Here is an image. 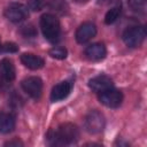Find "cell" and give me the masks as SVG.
Instances as JSON below:
<instances>
[{
  "mask_svg": "<svg viewBox=\"0 0 147 147\" xmlns=\"http://www.w3.org/2000/svg\"><path fill=\"white\" fill-rule=\"evenodd\" d=\"M88 87L92 91L100 93V92H103V91L113 87V80L110 79V77H108L106 75H100V76H96V77H93L92 79H90Z\"/></svg>",
  "mask_w": 147,
  "mask_h": 147,
  "instance_id": "obj_10",
  "label": "cell"
},
{
  "mask_svg": "<svg viewBox=\"0 0 147 147\" xmlns=\"http://www.w3.org/2000/svg\"><path fill=\"white\" fill-rule=\"evenodd\" d=\"M127 5L136 13H145L147 8L146 0H127Z\"/></svg>",
  "mask_w": 147,
  "mask_h": 147,
  "instance_id": "obj_17",
  "label": "cell"
},
{
  "mask_svg": "<svg viewBox=\"0 0 147 147\" xmlns=\"http://www.w3.org/2000/svg\"><path fill=\"white\" fill-rule=\"evenodd\" d=\"M119 15H121V3L114 6L113 8H110L107 11V14L105 16V23L106 24H113L114 22L117 21V18L119 17Z\"/></svg>",
  "mask_w": 147,
  "mask_h": 147,
  "instance_id": "obj_16",
  "label": "cell"
},
{
  "mask_svg": "<svg viewBox=\"0 0 147 147\" xmlns=\"http://www.w3.org/2000/svg\"><path fill=\"white\" fill-rule=\"evenodd\" d=\"M56 133L61 142V146L75 144L79 138V130L77 129L76 125L71 123H64L60 125L59 129L56 130Z\"/></svg>",
  "mask_w": 147,
  "mask_h": 147,
  "instance_id": "obj_3",
  "label": "cell"
},
{
  "mask_svg": "<svg viewBox=\"0 0 147 147\" xmlns=\"http://www.w3.org/2000/svg\"><path fill=\"white\" fill-rule=\"evenodd\" d=\"M22 90L32 99L38 100L42 93V80L37 76H30L22 80Z\"/></svg>",
  "mask_w": 147,
  "mask_h": 147,
  "instance_id": "obj_6",
  "label": "cell"
},
{
  "mask_svg": "<svg viewBox=\"0 0 147 147\" xmlns=\"http://www.w3.org/2000/svg\"><path fill=\"white\" fill-rule=\"evenodd\" d=\"M20 32H21V34L24 38H33L37 34L36 29L32 25H24V26H22L21 30H20Z\"/></svg>",
  "mask_w": 147,
  "mask_h": 147,
  "instance_id": "obj_20",
  "label": "cell"
},
{
  "mask_svg": "<svg viewBox=\"0 0 147 147\" xmlns=\"http://www.w3.org/2000/svg\"><path fill=\"white\" fill-rule=\"evenodd\" d=\"M71 88H72V82L71 80L68 79V80L60 82L59 84L53 86L52 92H51V100L53 102H57V101L65 99L69 95V93L71 92Z\"/></svg>",
  "mask_w": 147,
  "mask_h": 147,
  "instance_id": "obj_8",
  "label": "cell"
},
{
  "mask_svg": "<svg viewBox=\"0 0 147 147\" xmlns=\"http://www.w3.org/2000/svg\"><path fill=\"white\" fill-rule=\"evenodd\" d=\"M146 37V30L144 26H132L126 29L123 33V41L129 47H139Z\"/></svg>",
  "mask_w": 147,
  "mask_h": 147,
  "instance_id": "obj_4",
  "label": "cell"
},
{
  "mask_svg": "<svg viewBox=\"0 0 147 147\" xmlns=\"http://www.w3.org/2000/svg\"><path fill=\"white\" fill-rule=\"evenodd\" d=\"M40 29L44 34V37L51 41L55 42L59 40L61 28H60V22L56 18V16L52 14H45L40 17Z\"/></svg>",
  "mask_w": 147,
  "mask_h": 147,
  "instance_id": "obj_1",
  "label": "cell"
},
{
  "mask_svg": "<svg viewBox=\"0 0 147 147\" xmlns=\"http://www.w3.org/2000/svg\"><path fill=\"white\" fill-rule=\"evenodd\" d=\"M1 51L7 52V53H8V52H9V53H15V52L18 51V47H17L16 44H14V42H6V44L2 46Z\"/></svg>",
  "mask_w": 147,
  "mask_h": 147,
  "instance_id": "obj_21",
  "label": "cell"
},
{
  "mask_svg": "<svg viewBox=\"0 0 147 147\" xmlns=\"http://www.w3.org/2000/svg\"><path fill=\"white\" fill-rule=\"evenodd\" d=\"M5 146H23V142L20 141L18 139H15V140H10V141H7L5 144Z\"/></svg>",
  "mask_w": 147,
  "mask_h": 147,
  "instance_id": "obj_22",
  "label": "cell"
},
{
  "mask_svg": "<svg viewBox=\"0 0 147 147\" xmlns=\"http://www.w3.org/2000/svg\"><path fill=\"white\" fill-rule=\"evenodd\" d=\"M49 7L52 10H54L61 15H64L69 11V5L67 3L65 0H52L49 3Z\"/></svg>",
  "mask_w": 147,
  "mask_h": 147,
  "instance_id": "obj_15",
  "label": "cell"
},
{
  "mask_svg": "<svg viewBox=\"0 0 147 147\" xmlns=\"http://www.w3.org/2000/svg\"><path fill=\"white\" fill-rule=\"evenodd\" d=\"M0 76L7 82H11L15 79L16 70H15V65L10 59L5 57L0 61Z\"/></svg>",
  "mask_w": 147,
  "mask_h": 147,
  "instance_id": "obj_13",
  "label": "cell"
},
{
  "mask_svg": "<svg viewBox=\"0 0 147 147\" xmlns=\"http://www.w3.org/2000/svg\"><path fill=\"white\" fill-rule=\"evenodd\" d=\"M75 1H77V2H83V1H86V0H75Z\"/></svg>",
  "mask_w": 147,
  "mask_h": 147,
  "instance_id": "obj_23",
  "label": "cell"
},
{
  "mask_svg": "<svg viewBox=\"0 0 147 147\" xmlns=\"http://www.w3.org/2000/svg\"><path fill=\"white\" fill-rule=\"evenodd\" d=\"M106 125V119L102 113L98 110H91L86 114L84 118V127L88 133L96 134L100 133Z\"/></svg>",
  "mask_w": 147,
  "mask_h": 147,
  "instance_id": "obj_2",
  "label": "cell"
},
{
  "mask_svg": "<svg viewBox=\"0 0 147 147\" xmlns=\"http://www.w3.org/2000/svg\"><path fill=\"white\" fill-rule=\"evenodd\" d=\"M99 101L108 108H117L123 101V94L121 91L110 87L99 93Z\"/></svg>",
  "mask_w": 147,
  "mask_h": 147,
  "instance_id": "obj_7",
  "label": "cell"
},
{
  "mask_svg": "<svg viewBox=\"0 0 147 147\" xmlns=\"http://www.w3.org/2000/svg\"><path fill=\"white\" fill-rule=\"evenodd\" d=\"M1 48H2V45H1V42H0V51H1Z\"/></svg>",
  "mask_w": 147,
  "mask_h": 147,
  "instance_id": "obj_24",
  "label": "cell"
},
{
  "mask_svg": "<svg viewBox=\"0 0 147 147\" xmlns=\"http://www.w3.org/2000/svg\"><path fill=\"white\" fill-rule=\"evenodd\" d=\"M21 62L31 70H38L42 68L45 64V61L42 57L32 53H23L21 55Z\"/></svg>",
  "mask_w": 147,
  "mask_h": 147,
  "instance_id": "obj_12",
  "label": "cell"
},
{
  "mask_svg": "<svg viewBox=\"0 0 147 147\" xmlns=\"http://www.w3.org/2000/svg\"><path fill=\"white\" fill-rule=\"evenodd\" d=\"M47 2L48 0H28V7L33 11H39L47 5Z\"/></svg>",
  "mask_w": 147,
  "mask_h": 147,
  "instance_id": "obj_19",
  "label": "cell"
},
{
  "mask_svg": "<svg viewBox=\"0 0 147 147\" xmlns=\"http://www.w3.org/2000/svg\"><path fill=\"white\" fill-rule=\"evenodd\" d=\"M84 54L91 61H100V60L105 59V56L107 54V49H106L103 44L94 42V44H92L85 48Z\"/></svg>",
  "mask_w": 147,
  "mask_h": 147,
  "instance_id": "obj_11",
  "label": "cell"
},
{
  "mask_svg": "<svg viewBox=\"0 0 147 147\" xmlns=\"http://www.w3.org/2000/svg\"><path fill=\"white\" fill-rule=\"evenodd\" d=\"M15 127V116L9 113H0V133H9Z\"/></svg>",
  "mask_w": 147,
  "mask_h": 147,
  "instance_id": "obj_14",
  "label": "cell"
},
{
  "mask_svg": "<svg viewBox=\"0 0 147 147\" xmlns=\"http://www.w3.org/2000/svg\"><path fill=\"white\" fill-rule=\"evenodd\" d=\"M48 54H49V56L53 57V59L63 60V59L67 57L68 52H67V49H65L64 47H59V46H57V47H53L52 49H49Z\"/></svg>",
  "mask_w": 147,
  "mask_h": 147,
  "instance_id": "obj_18",
  "label": "cell"
},
{
  "mask_svg": "<svg viewBox=\"0 0 147 147\" xmlns=\"http://www.w3.org/2000/svg\"><path fill=\"white\" fill-rule=\"evenodd\" d=\"M3 14L8 21L13 23H18V22L24 21L29 16V9L23 3L11 2L6 7Z\"/></svg>",
  "mask_w": 147,
  "mask_h": 147,
  "instance_id": "obj_5",
  "label": "cell"
},
{
  "mask_svg": "<svg viewBox=\"0 0 147 147\" xmlns=\"http://www.w3.org/2000/svg\"><path fill=\"white\" fill-rule=\"evenodd\" d=\"M95 34H96V26L92 22H85L77 29L75 38L77 42L84 44L91 40Z\"/></svg>",
  "mask_w": 147,
  "mask_h": 147,
  "instance_id": "obj_9",
  "label": "cell"
}]
</instances>
